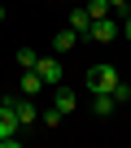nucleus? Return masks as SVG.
I'll list each match as a JSON object with an SVG mask.
<instances>
[{"label": "nucleus", "instance_id": "f257e3e1", "mask_svg": "<svg viewBox=\"0 0 131 148\" xmlns=\"http://www.w3.org/2000/svg\"><path fill=\"white\" fill-rule=\"evenodd\" d=\"M83 79H88V87H92V96H96V92H105V96H114V87L122 83L114 65H88V74H83Z\"/></svg>", "mask_w": 131, "mask_h": 148}, {"label": "nucleus", "instance_id": "f03ea898", "mask_svg": "<svg viewBox=\"0 0 131 148\" xmlns=\"http://www.w3.org/2000/svg\"><path fill=\"white\" fill-rule=\"evenodd\" d=\"M0 109H9L13 118H18V126L26 131L39 113H35V105H31V96H0Z\"/></svg>", "mask_w": 131, "mask_h": 148}, {"label": "nucleus", "instance_id": "7ed1b4c3", "mask_svg": "<svg viewBox=\"0 0 131 148\" xmlns=\"http://www.w3.org/2000/svg\"><path fill=\"white\" fill-rule=\"evenodd\" d=\"M118 35H122V26H118V18L109 13V18H92V26H88L83 39H92V44H114Z\"/></svg>", "mask_w": 131, "mask_h": 148}, {"label": "nucleus", "instance_id": "20e7f679", "mask_svg": "<svg viewBox=\"0 0 131 148\" xmlns=\"http://www.w3.org/2000/svg\"><path fill=\"white\" fill-rule=\"evenodd\" d=\"M0 144H5V148H18L22 144V126H18V118L9 109H0Z\"/></svg>", "mask_w": 131, "mask_h": 148}, {"label": "nucleus", "instance_id": "39448f33", "mask_svg": "<svg viewBox=\"0 0 131 148\" xmlns=\"http://www.w3.org/2000/svg\"><path fill=\"white\" fill-rule=\"evenodd\" d=\"M35 70L44 74V83H48V87H57V83H61V61H57V52H52V57H39V61H35Z\"/></svg>", "mask_w": 131, "mask_h": 148}, {"label": "nucleus", "instance_id": "423d86ee", "mask_svg": "<svg viewBox=\"0 0 131 148\" xmlns=\"http://www.w3.org/2000/svg\"><path fill=\"white\" fill-rule=\"evenodd\" d=\"M48 83H44V74L39 70H22V96H39Z\"/></svg>", "mask_w": 131, "mask_h": 148}, {"label": "nucleus", "instance_id": "0eeeda50", "mask_svg": "<svg viewBox=\"0 0 131 148\" xmlns=\"http://www.w3.org/2000/svg\"><path fill=\"white\" fill-rule=\"evenodd\" d=\"M88 26H92L88 5H74V9H70V31H79V39H83V35H88Z\"/></svg>", "mask_w": 131, "mask_h": 148}, {"label": "nucleus", "instance_id": "6e6552de", "mask_svg": "<svg viewBox=\"0 0 131 148\" xmlns=\"http://www.w3.org/2000/svg\"><path fill=\"white\" fill-rule=\"evenodd\" d=\"M52 105H57L61 113H74V105H79V96H74L70 87H61V83H57V96H52Z\"/></svg>", "mask_w": 131, "mask_h": 148}, {"label": "nucleus", "instance_id": "1a4fd4ad", "mask_svg": "<svg viewBox=\"0 0 131 148\" xmlns=\"http://www.w3.org/2000/svg\"><path fill=\"white\" fill-rule=\"evenodd\" d=\"M74 44H79V31H70V26H66V31H57V35H52V48H57V52H70Z\"/></svg>", "mask_w": 131, "mask_h": 148}, {"label": "nucleus", "instance_id": "9d476101", "mask_svg": "<svg viewBox=\"0 0 131 148\" xmlns=\"http://www.w3.org/2000/svg\"><path fill=\"white\" fill-rule=\"evenodd\" d=\"M92 109H96V118H109V113L118 109V100H114V96H105V92H96V100H92Z\"/></svg>", "mask_w": 131, "mask_h": 148}, {"label": "nucleus", "instance_id": "9b49d317", "mask_svg": "<svg viewBox=\"0 0 131 148\" xmlns=\"http://www.w3.org/2000/svg\"><path fill=\"white\" fill-rule=\"evenodd\" d=\"M35 61H39L35 48H18V65H22V70H35Z\"/></svg>", "mask_w": 131, "mask_h": 148}, {"label": "nucleus", "instance_id": "f8f14e48", "mask_svg": "<svg viewBox=\"0 0 131 148\" xmlns=\"http://www.w3.org/2000/svg\"><path fill=\"white\" fill-rule=\"evenodd\" d=\"M88 13L92 18H109L114 9H109V0H88Z\"/></svg>", "mask_w": 131, "mask_h": 148}, {"label": "nucleus", "instance_id": "ddd939ff", "mask_svg": "<svg viewBox=\"0 0 131 148\" xmlns=\"http://www.w3.org/2000/svg\"><path fill=\"white\" fill-rule=\"evenodd\" d=\"M61 118H66V113H61V109H57V105H52V109H48V113H44V126H61Z\"/></svg>", "mask_w": 131, "mask_h": 148}, {"label": "nucleus", "instance_id": "4468645a", "mask_svg": "<svg viewBox=\"0 0 131 148\" xmlns=\"http://www.w3.org/2000/svg\"><path fill=\"white\" fill-rule=\"evenodd\" d=\"M114 100H118V105H122V100H131V87H127V83H118V87H114Z\"/></svg>", "mask_w": 131, "mask_h": 148}, {"label": "nucleus", "instance_id": "2eb2a0df", "mask_svg": "<svg viewBox=\"0 0 131 148\" xmlns=\"http://www.w3.org/2000/svg\"><path fill=\"white\" fill-rule=\"evenodd\" d=\"M109 9H114V13H122V9H127V0H109Z\"/></svg>", "mask_w": 131, "mask_h": 148}, {"label": "nucleus", "instance_id": "dca6fc26", "mask_svg": "<svg viewBox=\"0 0 131 148\" xmlns=\"http://www.w3.org/2000/svg\"><path fill=\"white\" fill-rule=\"evenodd\" d=\"M122 35H127V39H131V13H127V18H122Z\"/></svg>", "mask_w": 131, "mask_h": 148}, {"label": "nucleus", "instance_id": "f3484780", "mask_svg": "<svg viewBox=\"0 0 131 148\" xmlns=\"http://www.w3.org/2000/svg\"><path fill=\"white\" fill-rule=\"evenodd\" d=\"M5 18H9V13H5V5H0V22H5Z\"/></svg>", "mask_w": 131, "mask_h": 148}, {"label": "nucleus", "instance_id": "a211bd4d", "mask_svg": "<svg viewBox=\"0 0 131 148\" xmlns=\"http://www.w3.org/2000/svg\"><path fill=\"white\" fill-rule=\"evenodd\" d=\"M74 5H88V0H74Z\"/></svg>", "mask_w": 131, "mask_h": 148}]
</instances>
